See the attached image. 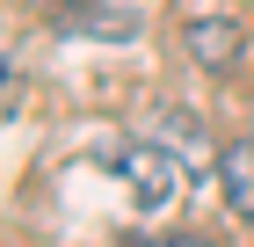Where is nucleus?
I'll return each mask as SVG.
<instances>
[{"label":"nucleus","instance_id":"f257e3e1","mask_svg":"<svg viewBox=\"0 0 254 247\" xmlns=\"http://www.w3.org/2000/svg\"><path fill=\"white\" fill-rule=\"evenodd\" d=\"M117 174H124V189H131V204L145 211H167L182 189V160L160 138H138V146H117Z\"/></svg>","mask_w":254,"mask_h":247},{"label":"nucleus","instance_id":"f03ea898","mask_svg":"<svg viewBox=\"0 0 254 247\" xmlns=\"http://www.w3.org/2000/svg\"><path fill=\"white\" fill-rule=\"evenodd\" d=\"M182 51H189L203 73H233L240 51H247V29H240L233 15H189L182 22Z\"/></svg>","mask_w":254,"mask_h":247},{"label":"nucleus","instance_id":"39448f33","mask_svg":"<svg viewBox=\"0 0 254 247\" xmlns=\"http://www.w3.org/2000/svg\"><path fill=\"white\" fill-rule=\"evenodd\" d=\"M44 7H65V0H44Z\"/></svg>","mask_w":254,"mask_h":247},{"label":"nucleus","instance_id":"7ed1b4c3","mask_svg":"<svg viewBox=\"0 0 254 247\" xmlns=\"http://www.w3.org/2000/svg\"><path fill=\"white\" fill-rule=\"evenodd\" d=\"M218 196L233 211L240 226H254V138H233V146H218Z\"/></svg>","mask_w":254,"mask_h":247},{"label":"nucleus","instance_id":"20e7f679","mask_svg":"<svg viewBox=\"0 0 254 247\" xmlns=\"http://www.w3.org/2000/svg\"><path fill=\"white\" fill-rule=\"evenodd\" d=\"M131 247H211L203 233H138Z\"/></svg>","mask_w":254,"mask_h":247}]
</instances>
